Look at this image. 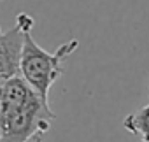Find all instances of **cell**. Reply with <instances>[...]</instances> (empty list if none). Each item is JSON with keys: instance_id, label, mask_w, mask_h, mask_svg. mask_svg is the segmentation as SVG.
I'll return each mask as SVG.
<instances>
[{"instance_id": "6da1fadb", "label": "cell", "mask_w": 149, "mask_h": 142, "mask_svg": "<svg viewBox=\"0 0 149 142\" xmlns=\"http://www.w3.org/2000/svg\"><path fill=\"white\" fill-rule=\"evenodd\" d=\"M56 114L23 76L2 81L0 142H42Z\"/></svg>"}, {"instance_id": "7a4b0ae2", "label": "cell", "mask_w": 149, "mask_h": 142, "mask_svg": "<svg viewBox=\"0 0 149 142\" xmlns=\"http://www.w3.org/2000/svg\"><path fill=\"white\" fill-rule=\"evenodd\" d=\"M77 46H79V40L72 39L68 42H63L54 53H47L33 40L32 30L26 32L25 49L21 58V76L26 79V83L37 91V95L46 104H49L51 86L63 74L65 60L77 49Z\"/></svg>"}, {"instance_id": "277c9868", "label": "cell", "mask_w": 149, "mask_h": 142, "mask_svg": "<svg viewBox=\"0 0 149 142\" xmlns=\"http://www.w3.org/2000/svg\"><path fill=\"white\" fill-rule=\"evenodd\" d=\"M123 126L128 133L137 137V142H149V104L128 114L123 119Z\"/></svg>"}, {"instance_id": "3957f363", "label": "cell", "mask_w": 149, "mask_h": 142, "mask_svg": "<svg viewBox=\"0 0 149 142\" xmlns=\"http://www.w3.org/2000/svg\"><path fill=\"white\" fill-rule=\"evenodd\" d=\"M35 19L26 14L19 13L16 18V25L11 30L0 33V77L7 81L14 76H21V58L25 49L26 32L32 30Z\"/></svg>"}]
</instances>
